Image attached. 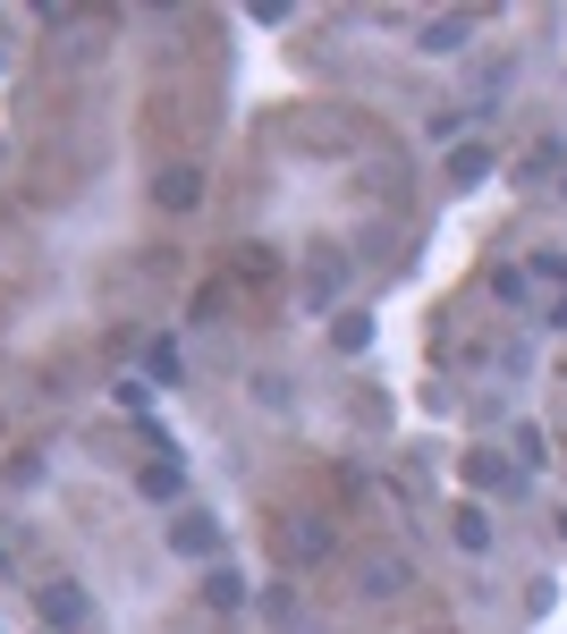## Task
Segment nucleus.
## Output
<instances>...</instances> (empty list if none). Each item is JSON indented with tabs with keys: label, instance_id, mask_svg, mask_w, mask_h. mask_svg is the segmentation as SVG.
<instances>
[{
	"label": "nucleus",
	"instance_id": "obj_11",
	"mask_svg": "<svg viewBox=\"0 0 567 634\" xmlns=\"http://www.w3.org/2000/svg\"><path fill=\"white\" fill-rule=\"evenodd\" d=\"M331 339H339V355H356L364 339H373V321H364V314H339V330H331Z\"/></svg>",
	"mask_w": 567,
	"mask_h": 634
},
{
	"label": "nucleus",
	"instance_id": "obj_10",
	"mask_svg": "<svg viewBox=\"0 0 567 634\" xmlns=\"http://www.w3.org/2000/svg\"><path fill=\"white\" fill-rule=\"evenodd\" d=\"M458 541H466V550H491V525H483V507H458Z\"/></svg>",
	"mask_w": 567,
	"mask_h": 634
},
{
	"label": "nucleus",
	"instance_id": "obj_6",
	"mask_svg": "<svg viewBox=\"0 0 567 634\" xmlns=\"http://www.w3.org/2000/svg\"><path fill=\"white\" fill-rule=\"evenodd\" d=\"M449 178H458V187L491 178V153H483V144H458V153H449Z\"/></svg>",
	"mask_w": 567,
	"mask_h": 634
},
{
	"label": "nucleus",
	"instance_id": "obj_2",
	"mask_svg": "<svg viewBox=\"0 0 567 634\" xmlns=\"http://www.w3.org/2000/svg\"><path fill=\"white\" fill-rule=\"evenodd\" d=\"M170 550H178V559H212V550H221V525H212L204 507H178V525H170Z\"/></svg>",
	"mask_w": 567,
	"mask_h": 634
},
{
	"label": "nucleus",
	"instance_id": "obj_1",
	"mask_svg": "<svg viewBox=\"0 0 567 634\" xmlns=\"http://www.w3.org/2000/svg\"><path fill=\"white\" fill-rule=\"evenodd\" d=\"M34 609H43V626H85V584H68V575H51L43 592H34Z\"/></svg>",
	"mask_w": 567,
	"mask_h": 634
},
{
	"label": "nucleus",
	"instance_id": "obj_8",
	"mask_svg": "<svg viewBox=\"0 0 567 634\" xmlns=\"http://www.w3.org/2000/svg\"><path fill=\"white\" fill-rule=\"evenodd\" d=\"M474 34V17H441V26H424V51H458Z\"/></svg>",
	"mask_w": 567,
	"mask_h": 634
},
{
	"label": "nucleus",
	"instance_id": "obj_13",
	"mask_svg": "<svg viewBox=\"0 0 567 634\" xmlns=\"http://www.w3.org/2000/svg\"><path fill=\"white\" fill-rule=\"evenodd\" d=\"M551 321H559V330H567V296H559V314H551Z\"/></svg>",
	"mask_w": 567,
	"mask_h": 634
},
{
	"label": "nucleus",
	"instance_id": "obj_5",
	"mask_svg": "<svg viewBox=\"0 0 567 634\" xmlns=\"http://www.w3.org/2000/svg\"><path fill=\"white\" fill-rule=\"evenodd\" d=\"M322 550H331V533H322V525H288V567H314Z\"/></svg>",
	"mask_w": 567,
	"mask_h": 634
},
{
	"label": "nucleus",
	"instance_id": "obj_12",
	"mask_svg": "<svg viewBox=\"0 0 567 634\" xmlns=\"http://www.w3.org/2000/svg\"><path fill=\"white\" fill-rule=\"evenodd\" d=\"M364 584H373V592H398V584H407V567H398V559H373V567H364Z\"/></svg>",
	"mask_w": 567,
	"mask_h": 634
},
{
	"label": "nucleus",
	"instance_id": "obj_7",
	"mask_svg": "<svg viewBox=\"0 0 567 634\" xmlns=\"http://www.w3.org/2000/svg\"><path fill=\"white\" fill-rule=\"evenodd\" d=\"M136 491H144V500H178V466H170V457H161V466H144V474H136Z\"/></svg>",
	"mask_w": 567,
	"mask_h": 634
},
{
	"label": "nucleus",
	"instance_id": "obj_3",
	"mask_svg": "<svg viewBox=\"0 0 567 634\" xmlns=\"http://www.w3.org/2000/svg\"><path fill=\"white\" fill-rule=\"evenodd\" d=\"M161 203H170V212H195V203H204V178H195V169H161Z\"/></svg>",
	"mask_w": 567,
	"mask_h": 634
},
{
	"label": "nucleus",
	"instance_id": "obj_9",
	"mask_svg": "<svg viewBox=\"0 0 567 634\" xmlns=\"http://www.w3.org/2000/svg\"><path fill=\"white\" fill-rule=\"evenodd\" d=\"M331 287H339V254H314V271H305V296H314V305H322Z\"/></svg>",
	"mask_w": 567,
	"mask_h": 634
},
{
	"label": "nucleus",
	"instance_id": "obj_14",
	"mask_svg": "<svg viewBox=\"0 0 567 634\" xmlns=\"http://www.w3.org/2000/svg\"><path fill=\"white\" fill-rule=\"evenodd\" d=\"M559 541H567V507H559Z\"/></svg>",
	"mask_w": 567,
	"mask_h": 634
},
{
	"label": "nucleus",
	"instance_id": "obj_4",
	"mask_svg": "<svg viewBox=\"0 0 567 634\" xmlns=\"http://www.w3.org/2000/svg\"><path fill=\"white\" fill-rule=\"evenodd\" d=\"M204 601H212V609H246V575H238V567H212V575H204Z\"/></svg>",
	"mask_w": 567,
	"mask_h": 634
}]
</instances>
